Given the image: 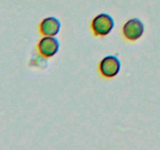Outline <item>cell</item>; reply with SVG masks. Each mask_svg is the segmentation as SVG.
<instances>
[{"label": "cell", "instance_id": "5b68a950", "mask_svg": "<svg viewBox=\"0 0 160 150\" xmlns=\"http://www.w3.org/2000/svg\"><path fill=\"white\" fill-rule=\"evenodd\" d=\"M39 28L42 35L55 37L60 31L61 23L56 17H46L41 22Z\"/></svg>", "mask_w": 160, "mask_h": 150}, {"label": "cell", "instance_id": "6da1fadb", "mask_svg": "<svg viewBox=\"0 0 160 150\" xmlns=\"http://www.w3.org/2000/svg\"><path fill=\"white\" fill-rule=\"evenodd\" d=\"M115 23L110 15L101 13L93 19L92 22V30L95 36L105 37L110 34L113 30Z\"/></svg>", "mask_w": 160, "mask_h": 150}, {"label": "cell", "instance_id": "3957f363", "mask_svg": "<svg viewBox=\"0 0 160 150\" xmlns=\"http://www.w3.org/2000/svg\"><path fill=\"white\" fill-rule=\"evenodd\" d=\"M121 63L117 56H107L103 58L99 63V71L104 78H112L120 71Z\"/></svg>", "mask_w": 160, "mask_h": 150}, {"label": "cell", "instance_id": "7a4b0ae2", "mask_svg": "<svg viewBox=\"0 0 160 150\" xmlns=\"http://www.w3.org/2000/svg\"><path fill=\"white\" fill-rule=\"evenodd\" d=\"M145 25L138 18H133L128 20L123 27V34L128 40L134 42L143 35Z\"/></svg>", "mask_w": 160, "mask_h": 150}, {"label": "cell", "instance_id": "277c9868", "mask_svg": "<svg viewBox=\"0 0 160 150\" xmlns=\"http://www.w3.org/2000/svg\"><path fill=\"white\" fill-rule=\"evenodd\" d=\"M38 48L40 54L44 57H52L59 52V42L55 37L45 36L39 41Z\"/></svg>", "mask_w": 160, "mask_h": 150}]
</instances>
